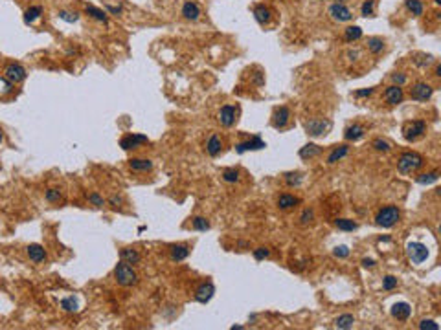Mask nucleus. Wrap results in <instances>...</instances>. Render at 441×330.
Here are the masks:
<instances>
[{
  "label": "nucleus",
  "mask_w": 441,
  "mask_h": 330,
  "mask_svg": "<svg viewBox=\"0 0 441 330\" xmlns=\"http://www.w3.org/2000/svg\"><path fill=\"white\" fill-rule=\"evenodd\" d=\"M114 279L120 286H133L138 282V275L134 272V268L131 264H127L125 261H120L114 268Z\"/></svg>",
  "instance_id": "obj_1"
},
{
  "label": "nucleus",
  "mask_w": 441,
  "mask_h": 330,
  "mask_svg": "<svg viewBox=\"0 0 441 330\" xmlns=\"http://www.w3.org/2000/svg\"><path fill=\"white\" fill-rule=\"evenodd\" d=\"M424 164L423 156H419L417 152H405L401 154L399 162H397V167L403 174H412L416 173L417 169H421Z\"/></svg>",
  "instance_id": "obj_2"
},
{
  "label": "nucleus",
  "mask_w": 441,
  "mask_h": 330,
  "mask_svg": "<svg viewBox=\"0 0 441 330\" xmlns=\"http://www.w3.org/2000/svg\"><path fill=\"white\" fill-rule=\"evenodd\" d=\"M401 218V211L397 209V206H386L383 207L377 216H375V224L381 226V228H391L399 222Z\"/></svg>",
  "instance_id": "obj_3"
},
{
  "label": "nucleus",
  "mask_w": 441,
  "mask_h": 330,
  "mask_svg": "<svg viewBox=\"0 0 441 330\" xmlns=\"http://www.w3.org/2000/svg\"><path fill=\"white\" fill-rule=\"evenodd\" d=\"M327 15L331 16L335 22H350L353 18V11L344 2H333L327 8Z\"/></svg>",
  "instance_id": "obj_4"
},
{
  "label": "nucleus",
  "mask_w": 441,
  "mask_h": 330,
  "mask_svg": "<svg viewBox=\"0 0 441 330\" xmlns=\"http://www.w3.org/2000/svg\"><path fill=\"white\" fill-rule=\"evenodd\" d=\"M426 134V123L421 121V119H416V121H408L405 127H403V136L406 141H416L419 138H423Z\"/></svg>",
  "instance_id": "obj_5"
},
{
  "label": "nucleus",
  "mask_w": 441,
  "mask_h": 330,
  "mask_svg": "<svg viewBox=\"0 0 441 330\" xmlns=\"http://www.w3.org/2000/svg\"><path fill=\"white\" fill-rule=\"evenodd\" d=\"M406 253L408 259L414 264H421L428 259V248L421 244V242H410L406 246Z\"/></svg>",
  "instance_id": "obj_6"
},
{
  "label": "nucleus",
  "mask_w": 441,
  "mask_h": 330,
  "mask_svg": "<svg viewBox=\"0 0 441 330\" xmlns=\"http://www.w3.org/2000/svg\"><path fill=\"white\" fill-rule=\"evenodd\" d=\"M145 143H149V138L143 136V134H125L123 138L120 140V147L123 150H134V148L141 147Z\"/></svg>",
  "instance_id": "obj_7"
},
{
  "label": "nucleus",
  "mask_w": 441,
  "mask_h": 330,
  "mask_svg": "<svg viewBox=\"0 0 441 330\" xmlns=\"http://www.w3.org/2000/svg\"><path fill=\"white\" fill-rule=\"evenodd\" d=\"M237 114H239L237 107H233V105H225V107H221V110H219L217 119H219V123L223 125V127L230 129V127L237 121Z\"/></svg>",
  "instance_id": "obj_8"
},
{
  "label": "nucleus",
  "mask_w": 441,
  "mask_h": 330,
  "mask_svg": "<svg viewBox=\"0 0 441 330\" xmlns=\"http://www.w3.org/2000/svg\"><path fill=\"white\" fill-rule=\"evenodd\" d=\"M4 74H6V79H8L11 84H18V82H22L26 79V68L22 65H18V63H11V65L6 66V70H4Z\"/></svg>",
  "instance_id": "obj_9"
},
{
  "label": "nucleus",
  "mask_w": 441,
  "mask_h": 330,
  "mask_svg": "<svg viewBox=\"0 0 441 330\" xmlns=\"http://www.w3.org/2000/svg\"><path fill=\"white\" fill-rule=\"evenodd\" d=\"M432 94H434V88L428 82H423V81L416 82L410 88V98L416 99V101H428V99L432 98Z\"/></svg>",
  "instance_id": "obj_10"
},
{
  "label": "nucleus",
  "mask_w": 441,
  "mask_h": 330,
  "mask_svg": "<svg viewBox=\"0 0 441 330\" xmlns=\"http://www.w3.org/2000/svg\"><path fill=\"white\" fill-rule=\"evenodd\" d=\"M291 110L287 107H278L274 110V114H272V127L274 129H278V131H282V129H285L287 125H289V121H291Z\"/></svg>",
  "instance_id": "obj_11"
},
{
  "label": "nucleus",
  "mask_w": 441,
  "mask_h": 330,
  "mask_svg": "<svg viewBox=\"0 0 441 330\" xmlns=\"http://www.w3.org/2000/svg\"><path fill=\"white\" fill-rule=\"evenodd\" d=\"M329 127H331V123H329L327 119H311V121L305 123V131H307V134H311V136L317 138V136H324V134H327Z\"/></svg>",
  "instance_id": "obj_12"
},
{
  "label": "nucleus",
  "mask_w": 441,
  "mask_h": 330,
  "mask_svg": "<svg viewBox=\"0 0 441 330\" xmlns=\"http://www.w3.org/2000/svg\"><path fill=\"white\" fill-rule=\"evenodd\" d=\"M266 143L259 136H254L252 140H247V141H241V143H237L235 145V152H239V154H245V152H248V150H259V148H265Z\"/></svg>",
  "instance_id": "obj_13"
},
{
  "label": "nucleus",
  "mask_w": 441,
  "mask_h": 330,
  "mask_svg": "<svg viewBox=\"0 0 441 330\" xmlns=\"http://www.w3.org/2000/svg\"><path fill=\"white\" fill-rule=\"evenodd\" d=\"M180 15L186 18V20H199L200 18V8L195 0H186L182 4V9H180Z\"/></svg>",
  "instance_id": "obj_14"
},
{
  "label": "nucleus",
  "mask_w": 441,
  "mask_h": 330,
  "mask_svg": "<svg viewBox=\"0 0 441 330\" xmlns=\"http://www.w3.org/2000/svg\"><path fill=\"white\" fill-rule=\"evenodd\" d=\"M213 294H215V286H213L212 282H202V284H199L197 290H195V299H197L199 303H202V305H206L210 299L213 297Z\"/></svg>",
  "instance_id": "obj_15"
},
{
  "label": "nucleus",
  "mask_w": 441,
  "mask_h": 330,
  "mask_svg": "<svg viewBox=\"0 0 441 330\" xmlns=\"http://www.w3.org/2000/svg\"><path fill=\"white\" fill-rule=\"evenodd\" d=\"M254 16L261 26H268L274 16V11L265 4H258V6H254Z\"/></svg>",
  "instance_id": "obj_16"
},
{
  "label": "nucleus",
  "mask_w": 441,
  "mask_h": 330,
  "mask_svg": "<svg viewBox=\"0 0 441 330\" xmlns=\"http://www.w3.org/2000/svg\"><path fill=\"white\" fill-rule=\"evenodd\" d=\"M384 99H386L388 105H399V103H403V99H405V92L397 84H391L384 92Z\"/></svg>",
  "instance_id": "obj_17"
},
{
  "label": "nucleus",
  "mask_w": 441,
  "mask_h": 330,
  "mask_svg": "<svg viewBox=\"0 0 441 330\" xmlns=\"http://www.w3.org/2000/svg\"><path fill=\"white\" fill-rule=\"evenodd\" d=\"M26 253L30 257V261L35 264H41L46 261V249L41 244H30V246L26 248Z\"/></svg>",
  "instance_id": "obj_18"
},
{
  "label": "nucleus",
  "mask_w": 441,
  "mask_h": 330,
  "mask_svg": "<svg viewBox=\"0 0 441 330\" xmlns=\"http://www.w3.org/2000/svg\"><path fill=\"white\" fill-rule=\"evenodd\" d=\"M129 169L134 173H149L153 169V162L147 158H133L129 160Z\"/></svg>",
  "instance_id": "obj_19"
},
{
  "label": "nucleus",
  "mask_w": 441,
  "mask_h": 330,
  "mask_svg": "<svg viewBox=\"0 0 441 330\" xmlns=\"http://www.w3.org/2000/svg\"><path fill=\"white\" fill-rule=\"evenodd\" d=\"M364 134H366V127H364V125L353 123L346 129L344 138H346L348 141H358V140H362V138H364Z\"/></svg>",
  "instance_id": "obj_20"
},
{
  "label": "nucleus",
  "mask_w": 441,
  "mask_h": 330,
  "mask_svg": "<svg viewBox=\"0 0 441 330\" xmlns=\"http://www.w3.org/2000/svg\"><path fill=\"white\" fill-rule=\"evenodd\" d=\"M412 314V306L408 303H395L391 306V315L397 319V321H406Z\"/></svg>",
  "instance_id": "obj_21"
},
{
  "label": "nucleus",
  "mask_w": 441,
  "mask_h": 330,
  "mask_svg": "<svg viewBox=\"0 0 441 330\" xmlns=\"http://www.w3.org/2000/svg\"><path fill=\"white\" fill-rule=\"evenodd\" d=\"M169 257L173 263H180V261H186L190 257V248L186 244H176V246L169 248Z\"/></svg>",
  "instance_id": "obj_22"
},
{
  "label": "nucleus",
  "mask_w": 441,
  "mask_h": 330,
  "mask_svg": "<svg viewBox=\"0 0 441 330\" xmlns=\"http://www.w3.org/2000/svg\"><path fill=\"white\" fill-rule=\"evenodd\" d=\"M221 150H223V140L217 134H212L208 140H206V152H208L210 156L215 158L221 154Z\"/></svg>",
  "instance_id": "obj_23"
},
{
  "label": "nucleus",
  "mask_w": 441,
  "mask_h": 330,
  "mask_svg": "<svg viewBox=\"0 0 441 330\" xmlns=\"http://www.w3.org/2000/svg\"><path fill=\"white\" fill-rule=\"evenodd\" d=\"M298 204H300V198L294 197V195H289V193H283L278 198V207L283 209V211H289V209H292V207L298 206Z\"/></svg>",
  "instance_id": "obj_24"
},
{
  "label": "nucleus",
  "mask_w": 441,
  "mask_h": 330,
  "mask_svg": "<svg viewBox=\"0 0 441 330\" xmlns=\"http://www.w3.org/2000/svg\"><path fill=\"white\" fill-rule=\"evenodd\" d=\"M120 257H122V261H125L127 264H140L141 261V255L138 253V249H134V248H122L120 249Z\"/></svg>",
  "instance_id": "obj_25"
},
{
  "label": "nucleus",
  "mask_w": 441,
  "mask_h": 330,
  "mask_svg": "<svg viewBox=\"0 0 441 330\" xmlns=\"http://www.w3.org/2000/svg\"><path fill=\"white\" fill-rule=\"evenodd\" d=\"M85 13L88 16H92L94 20H98V22H103V24H107L108 22V16H107V13L103 11V9H100V8H96V6H85Z\"/></svg>",
  "instance_id": "obj_26"
},
{
  "label": "nucleus",
  "mask_w": 441,
  "mask_h": 330,
  "mask_svg": "<svg viewBox=\"0 0 441 330\" xmlns=\"http://www.w3.org/2000/svg\"><path fill=\"white\" fill-rule=\"evenodd\" d=\"M366 48H368V51H371L373 55H379V53H383L384 51L386 44H384V41L381 37H370L366 41Z\"/></svg>",
  "instance_id": "obj_27"
},
{
  "label": "nucleus",
  "mask_w": 441,
  "mask_h": 330,
  "mask_svg": "<svg viewBox=\"0 0 441 330\" xmlns=\"http://www.w3.org/2000/svg\"><path fill=\"white\" fill-rule=\"evenodd\" d=\"M322 154V147H318V145H315V143H309V145H305V147L300 148V158L301 160H313V158H317Z\"/></svg>",
  "instance_id": "obj_28"
},
{
  "label": "nucleus",
  "mask_w": 441,
  "mask_h": 330,
  "mask_svg": "<svg viewBox=\"0 0 441 330\" xmlns=\"http://www.w3.org/2000/svg\"><path fill=\"white\" fill-rule=\"evenodd\" d=\"M405 8L414 16H421L424 13V4L421 0H405Z\"/></svg>",
  "instance_id": "obj_29"
},
{
  "label": "nucleus",
  "mask_w": 441,
  "mask_h": 330,
  "mask_svg": "<svg viewBox=\"0 0 441 330\" xmlns=\"http://www.w3.org/2000/svg\"><path fill=\"white\" fill-rule=\"evenodd\" d=\"M42 15V6H30L24 11V22L26 24H34L37 18H41Z\"/></svg>",
  "instance_id": "obj_30"
},
{
  "label": "nucleus",
  "mask_w": 441,
  "mask_h": 330,
  "mask_svg": "<svg viewBox=\"0 0 441 330\" xmlns=\"http://www.w3.org/2000/svg\"><path fill=\"white\" fill-rule=\"evenodd\" d=\"M348 152H350V147H348V145H340V147H336L333 152L329 154V158H327V164L333 165V164H336V162H340L344 156H348Z\"/></svg>",
  "instance_id": "obj_31"
},
{
  "label": "nucleus",
  "mask_w": 441,
  "mask_h": 330,
  "mask_svg": "<svg viewBox=\"0 0 441 330\" xmlns=\"http://www.w3.org/2000/svg\"><path fill=\"white\" fill-rule=\"evenodd\" d=\"M360 37H362V28H358V26H348L344 30V41L346 42L358 41Z\"/></svg>",
  "instance_id": "obj_32"
},
{
  "label": "nucleus",
  "mask_w": 441,
  "mask_h": 330,
  "mask_svg": "<svg viewBox=\"0 0 441 330\" xmlns=\"http://www.w3.org/2000/svg\"><path fill=\"white\" fill-rule=\"evenodd\" d=\"M353 323H355V317H353L351 314H342V315H338V317L335 319V327H336V329H351Z\"/></svg>",
  "instance_id": "obj_33"
},
{
  "label": "nucleus",
  "mask_w": 441,
  "mask_h": 330,
  "mask_svg": "<svg viewBox=\"0 0 441 330\" xmlns=\"http://www.w3.org/2000/svg\"><path fill=\"white\" fill-rule=\"evenodd\" d=\"M61 308L65 312H77L79 310V303H77V299L74 296L65 297V299H61Z\"/></svg>",
  "instance_id": "obj_34"
},
{
  "label": "nucleus",
  "mask_w": 441,
  "mask_h": 330,
  "mask_svg": "<svg viewBox=\"0 0 441 330\" xmlns=\"http://www.w3.org/2000/svg\"><path fill=\"white\" fill-rule=\"evenodd\" d=\"M438 180H440V173H438V171L423 173L416 178V182L417 183H421V185H428V183H434V182H438Z\"/></svg>",
  "instance_id": "obj_35"
},
{
  "label": "nucleus",
  "mask_w": 441,
  "mask_h": 330,
  "mask_svg": "<svg viewBox=\"0 0 441 330\" xmlns=\"http://www.w3.org/2000/svg\"><path fill=\"white\" fill-rule=\"evenodd\" d=\"M335 226L342 231H355L358 228L357 222H353L350 218H336V220H335Z\"/></svg>",
  "instance_id": "obj_36"
},
{
  "label": "nucleus",
  "mask_w": 441,
  "mask_h": 330,
  "mask_svg": "<svg viewBox=\"0 0 441 330\" xmlns=\"http://www.w3.org/2000/svg\"><path fill=\"white\" fill-rule=\"evenodd\" d=\"M44 198H46V202H50V204H59L61 200H63V193L59 189H46V193H44Z\"/></svg>",
  "instance_id": "obj_37"
},
{
  "label": "nucleus",
  "mask_w": 441,
  "mask_h": 330,
  "mask_svg": "<svg viewBox=\"0 0 441 330\" xmlns=\"http://www.w3.org/2000/svg\"><path fill=\"white\" fill-rule=\"evenodd\" d=\"M59 18L61 20H65V22H77L79 20V13L77 11H67V9H61L59 11Z\"/></svg>",
  "instance_id": "obj_38"
},
{
  "label": "nucleus",
  "mask_w": 441,
  "mask_h": 330,
  "mask_svg": "<svg viewBox=\"0 0 441 330\" xmlns=\"http://www.w3.org/2000/svg\"><path fill=\"white\" fill-rule=\"evenodd\" d=\"M360 15L366 18L375 15V0H364V4L360 6Z\"/></svg>",
  "instance_id": "obj_39"
},
{
  "label": "nucleus",
  "mask_w": 441,
  "mask_h": 330,
  "mask_svg": "<svg viewBox=\"0 0 441 330\" xmlns=\"http://www.w3.org/2000/svg\"><path fill=\"white\" fill-rule=\"evenodd\" d=\"M221 176H223V180L226 183H235V182L239 180V171L237 169H225Z\"/></svg>",
  "instance_id": "obj_40"
},
{
  "label": "nucleus",
  "mask_w": 441,
  "mask_h": 330,
  "mask_svg": "<svg viewBox=\"0 0 441 330\" xmlns=\"http://www.w3.org/2000/svg\"><path fill=\"white\" fill-rule=\"evenodd\" d=\"M192 224L197 231H208L210 230V222L204 218V216H195Z\"/></svg>",
  "instance_id": "obj_41"
},
{
  "label": "nucleus",
  "mask_w": 441,
  "mask_h": 330,
  "mask_svg": "<svg viewBox=\"0 0 441 330\" xmlns=\"http://www.w3.org/2000/svg\"><path fill=\"white\" fill-rule=\"evenodd\" d=\"M285 182H287V185H291V187H298L301 183V174L300 173H287L285 174Z\"/></svg>",
  "instance_id": "obj_42"
},
{
  "label": "nucleus",
  "mask_w": 441,
  "mask_h": 330,
  "mask_svg": "<svg viewBox=\"0 0 441 330\" xmlns=\"http://www.w3.org/2000/svg\"><path fill=\"white\" fill-rule=\"evenodd\" d=\"M87 198H88V202H90L94 207H103L105 204H107V200L101 197L100 193H90V195H88Z\"/></svg>",
  "instance_id": "obj_43"
},
{
  "label": "nucleus",
  "mask_w": 441,
  "mask_h": 330,
  "mask_svg": "<svg viewBox=\"0 0 441 330\" xmlns=\"http://www.w3.org/2000/svg\"><path fill=\"white\" fill-rule=\"evenodd\" d=\"M371 145H373V148L375 150H379V152H388V150L391 148L390 143H388L386 140H383V138H377V140H373Z\"/></svg>",
  "instance_id": "obj_44"
},
{
  "label": "nucleus",
  "mask_w": 441,
  "mask_h": 330,
  "mask_svg": "<svg viewBox=\"0 0 441 330\" xmlns=\"http://www.w3.org/2000/svg\"><path fill=\"white\" fill-rule=\"evenodd\" d=\"M383 288L384 290H393V288H397V277H393V275H386L383 279Z\"/></svg>",
  "instance_id": "obj_45"
},
{
  "label": "nucleus",
  "mask_w": 441,
  "mask_h": 330,
  "mask_svg": "<svg viewBox=\"0 0 441 330\" xmlns=\"http://www.w3.org/2000/svg\"><path fill=\"white\" fill-rule=\"evenodd\" d=\"M313 218H315V211L313 209H303V213L300 214V224L301 226H307Z\"/></svg>",
  "instance_id": "obj_46"
},
{
  "label": "nucleus",
  "mask_w": 441,
  "mask_h": 330,
  "mask_svg": "<svg viewBox=\"0 0 441 330\" xmlns=\"http://www.w3.org/2000/svg\"><path fill=\"white\" fill-rule=\"evenodd\" d=\"M419 329L421 330H440V325L434 321V319H423L419 323Z\"/></svg>",
  "instance_id": "obj_47"
},
{
  "label": "nucleus",
  "mask_w": 441,
  "mask_h": 330,
  "mask_svg": "<svg viewBox=\"0 0 441 330\" xmlns=\"http://www.w3.org/2000/svg\"><path fill=\"white\" fill-rule=\"evenodd\" d=\"M268 255H270V249H268V248L261 246V248H256V249H254V259H256V261H263V259H266Z\"/></svg>",
  "instance_id": "obj_48"
},
{
  "label": "nucleus",
  "mask_w": 441,
  "mask_h": 330,
  "mask_svg": "<svg viewBox=\"0 0 441 330\" xmlns=\"http://www.w3.org/2000/svg\"><path fill=\"white\" fill-rule=\"evenodd\" d=\"M333 255L338 257V259H346V257L350 255V248L348 246H336L333 249Z\"/></svg>",
  "instance_id": "obj_49"
},
{
  "label": "nucleus",
  "mask_w": 441,
  "mask_h": 330,
  "mask_svg": "<svg viewBox=\"0 0 441 330\" xmlns=\"http://www.w3.org/2000/svg\"><path fill=\"white\" fill-rule=\"evenodd\" d=\"M107 204L110 207H114V209H118V207L123 204V197H120V195H112V197L107 200Z\"/></svg>",
  "instance_id": "obj_50"
},
{
  "label": "nucleus",
  "mask_w": 441,
  "mask_h": 330,
  "mask_svg": "<svg viewBox=\"0 0 441 330\" xmlns=\"http://www.w3.org/2000/svg\"><path fill=\"white\" fill-rule=\"evenodd\" d=\"M391 81H393V84H397V86H403L405 82L408 81L406 75L401 74V72H395V74H391Z\"/></svg>",
  "instance_id": "obj_51"
},
{
  "label": "nucleus",
  "mask_w": 441,
  "mask_h": 330,
  "mask_svg": "<svg viewBox=\"0 0 441 330\" xmlns=\"http://www.w3.org/2000/svg\"><path fill=\"white\" fill-rule=\"evenodd\" d=\"M105 9H107L110 15H116V16H120L122 15V11H123L122 6H112V4H105Z\"/></svg>",
  "instance_id": "obj_52"
},
{
  "label": "nucleus",
  "mask_w": 441,
  "mask_h": 330,
  "mask_svg": "<svg viewBox=\"0 0 441 330\" xmlns=\"http://www.w3.org/2000/svg\"><path fill=\"white\" fill-rule=\"evenodd\" d=\"M346 57L355 63V61H358V57H360V50H348V51H346Z\"/></svg>",
  "instance_id": "obj_53"
},
{
  "label": "nucleus",
  "mask_w": 441,
  "mask_h": 330,
  "mask_svg": "<svg viewBox=\"0 0 441 330\" xmlns=\"http://www.w3.org/2000/svg\"><path fill=\"white\" fill-rule=\"evenodd\" d=\"M371 94H373V88H364V90L355 92V96H357V98H370Z\"/></svg>",
  "instance_id": "obj_54"
},
{
  "label": "nucleus",
  "mask_w": 441,
  "mask_h": 330,
  "mask_svg": "<svg viewBox=\"0 0 441 330\" xmlns=\"http://www.w3.org/2000/svg\"><path fill=\"white\" fill-rule=\"evenodd\" d=\"M254 82H256L258 86H261V84L265 82V77H263V74H256V75H254Z\"/></svg>",
  "instance_id": "obj_55"
},
{
  "label": "nucleus",
  "mask_w": 441,
  "mask_h": 330,
  "mask_svg": "<svg viewBox=\"0 0 441 330\" xmlns=\"http://www.w3.org/2000/svg\"><path fill=\"white\" fill-rule=\"evenodd\" d=\"M362 266H364V268H373L375 261L373 259H364V261H362Z\"/></svg>",
  "instance_id": "obj_56"
},
{
  "label": "nucleus",
  "mask_w": 441,
  "mask_h": 330,
  "mask_svg": "<svg viewBox=\"0 0 441 330\" xmlns=\"http://www.w3.org/2000/svg\"><path fill=\"white\" fill-rule=\"evenodd\" d=\"M434 75H436V77H441V65H440V63L436 65V74H434Z\"/></svg>",
  "instance_id": "obj_57"
},
{
  "label": "nucleus",
  "mask_w": 441,
  "mask_h": 330,
  "mask_svg": "<svg viewBox=\"0 0 441 330\" xmlns=\"http://www.w3.org/2000/svg\"><path fill=\"white\" fill-rule=\"evenodd\" d=\"M237 246H239V248H250V244H248V242H243V240H241V242H237Z\"/></svg>",
  "instance_id": "obj_58"
},
{
  "label": "nucleus",
  "mask_w": 441,
  "mask_h": 330,
  "mask_svg": "<svg viewBox=\"0 0 441 330\" xmlns=\"http://www.w3.org/2000/svg\"><path fill=\"white\" fill-rule=\"evenodd\" d=\"M2 141H4V134H2V131H0V145H2Z\"/></svg>",
  "instance_id": "obj_59"
},
{
  "label": "nucleus",
  "mask_w": 441,
  "mask_h": 330,
  "mask_svg": "<svg viewBox=\"0 0 441 330\" xmlns=\"http://www.w3.org/2000/svg\"><path fill=\"white\" fill-rule=\"evenodd\" d=\"M434 4H436V6H440V4H441V0H434Z\"/></svg>",
  "instance_id": "obj_60"
},
{
  "label": "nucleus",
  "mask_w": 441,
  "mask_h": 330,
  "mask_svg": "<svg viewBox=\"0 0 441 330\" xmlns=\"http://www.w3.org/2000/svg\"><path fill=\"white\" fill-rule=\"evenodd\" d=\"M340 2H348V0H340Z\"/></svg>",
  "instance_id": "obj_61"
}]
</instances>
